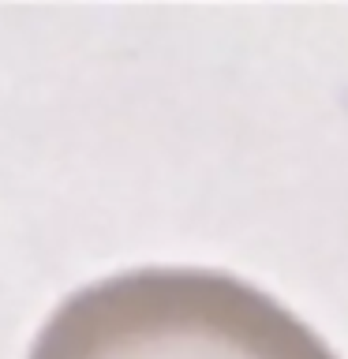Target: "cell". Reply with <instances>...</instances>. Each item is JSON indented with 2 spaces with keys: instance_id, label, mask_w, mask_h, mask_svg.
<instances>
[{
  "instance_id": "obj_1",
  "label": "cell",
  "mask_w": 348,
  "mask_h": 359,
  "mask_svg": "<svg viewBox=\"0 0 348 359\" xmlns=\"http://www.w3.org/2000/svg\"><path fill=\"white\" fill-rule=\"evenodd\" d=\"M27 359H337L285 303L221 269L142 266L75 288Z\"/></svg>"
}]
</instances>
